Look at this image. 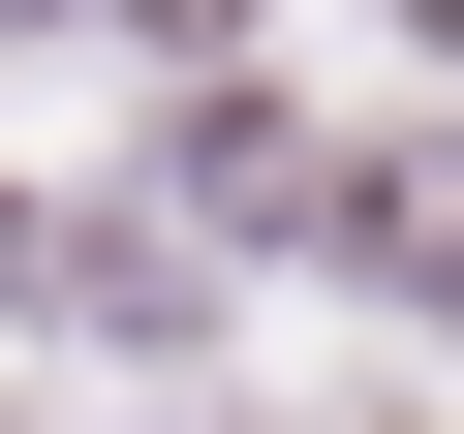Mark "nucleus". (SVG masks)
<instances>
[{
  "instance_id": "obj_1",
  "label": "nucleus",
  "mask_w": 464,
  "mask_h": 434,
  "mask_svg": "<svg viewBox=\"0 0 464 434\" xmlns=\"http://www.w3.org/2000/svg\"><path fill=\"white\" fill-rule=\"evenodd\" d=\"M433 249H464V217H433Z\"/></svg>"
}]
</instances>
